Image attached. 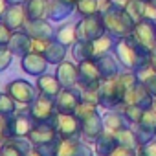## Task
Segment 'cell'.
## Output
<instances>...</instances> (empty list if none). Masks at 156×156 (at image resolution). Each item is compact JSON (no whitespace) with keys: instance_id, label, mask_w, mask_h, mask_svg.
Masks as SVG:
<instances>
[{"instance_id":"9c48e42d","label":"cell","mask_w":156,"mask_h":156,"mask_svg":"<svg viewBox=\"0 0 156 156\" xmlns=\"http://www.w3.org/2000/svg\"><path fill=\"white\" fill-rule=\"evenodd\" d=\"M6 92L17 101V105H30L35 98H37V88L35 85H31L26 79H15L11 83H8Z\"/></svg>"},{"instance_id":"f6af8a7d","label":"cell","mask_w":156,"mask_h":156,"mask_svg":"<svg viewBox=\"0 0 156 156\" xmlns=\"http://www.w3.org/2000/svg\"><path fill=\"white\" fill-rule=\"evenodd\" d=\"M108 156H138L136 154V149H129V147H116Z\"/></svg>"},{"instance_id":"c3c4849f","label":"cell","mask_w":156,"mask_h":156,"mask_svg":"<svg viewBox=\"0 0 156 156\" xmlns=\"http://www.w3.org/2000/svg\"><path fill=\"white\" fill-rule=\"evenodd\" d=\"M8 8H9V4L6 2V0H0V20H2V17H4V13L8 11Z\"/></svg>"},{"instance_id":"7a4b0ae2","label":"cell","mask_w":156,"mask_h":156,"mask_svg":"<svg viewBox=\"0 0 156 156\" xmlns=\"http://www.w3.org/2000/svg\"><path fill=\"white\" fill-rule=\"evenodd\" d=\"M114 44H116L114 37L105 33L103 37L88 41V42L77 41L72 46V55H73V59L77 62H81V61H98V59L108 55L110 51H114Z\"/></svg>"},{"instance_id":"74e56055","label":"cell","mask_w":156,"mask_h":156,"mask_svg":"<svg viewBox=\"0 0 156 156\" xmlns=\"http://www.w3.org/2000/svg\"><path fill=\"white\" fill-rule=\"evenodd\" d=\"M75 11H77V15H79V17L99 15L98 0H77V2H75Z\"/></svg>"},{"instance_id":"9f6ffc18","label":"cell","mask_w":156,"mask_h":156,"mask_svg":"<svg viewBox=\"0 0 156 156\" xmlns=\"http://www.w3.org/2000/svg\"><path fill=\"white\" fill-rule=\"evenodd\" d=\"M141 2H151V0H141Z\"/></svg>"},{"instance_id":"7c38bea8","label":"cell","mask_w":156,"mask_h":156,"mask_svg":"<svg viewBox=\"0 0 156 156\" xmlns=\"http://www.w3.org/2000/svg\"><path fill=\"white\" fill-rule=\"evenodd\" d=\"M132 39H134L145 51H151V50L156 46V28H154V22L140 20L138 24H134Z\"/></svg>"},{"instance_id":"ee69618b","label":"cell","mask_w":156,"mask_h":156,"mask_svg":"<svg viewBox=\"0 0 156 156\" xmlns=\"http://www.w3.org/2000/svg\"><path fill=\"white\" fill-rule=\"evenodd\" d=\"M11 30L0 20V46H8V42H9V39H11Z\"/></svg>"},{"instance_id":"681fc988","label":"cell","mask_w":156,"mask_h":156,"mask_svg":"<svg viewBox=\"0 0 156 156\" xmlns=\"http://www.w3.org/2000/svg\"><path fill=\"white\" fill-rule=\"evenodd\" d=\"M24 156H42V152H41L37 147H31V149H30V151H28Z\"/></svg>"},{"instance_id":"ba28073f","label":"cell","mask_w":156,"mask_h":156,"mask_svg":"<svg viewBox=\"0 0 156 156\" xmlns=\"http://www.w3.org/2000/svg\"><path fill=\"white\" fill-rule=\"evenodd\" d=\"M33 119L30 118L28 110L26 112H17L11 119L6 121V130H4V140L8 138H28L31 129H33Z\"/></svg>"},{"instance_id":"f5cc1de1","label":"cell","mask_w":156,"mask_h":156,"mask_svg":"<svg viewBox=\"0 0 156 156\" xmlns=\"http://www.w3.org/2000/svg\"><path fill=\"white\" fill-rule=\"evenodd\" d=\"M61 2H64V4H68V6H73V8H75V2H77V0H61Z\"/></svg>"},{"instance_id":"60d3db41","label":"cell","mask_w":156,"mask_h":156,"mask_svg":"<svg viewBox=\"0 0 156 156\" xmlns=\"http://www.w3.org/2000/svg\"><path fill=\"white\" fill-rule=\"evenodd\" d=\"M13 57H15V55L9 51L8 46H0V72H4V70L11 64Z\"/></svg>"},{"instance_id":"5bb4252c","label":"cell","mask_w":156,"mask_h":156,"mask_svg":"<svg viewBox=\"0 0 156 156\" xmlns=\"http://www.w3.org/2000/svg\"><path fill=\"white\" fill-rule=\"evenodd\" d=\"M48 66H50V62L39 51H30L24 57H20V68L31 77H39V75L48 73Z\"/></svg>"},{"instance_id":"4dcf8cb0","label":"cell","mask_w":156,"mask_h":156,"mask_svg":"<svg viewBox=\"0 0 156 156\" xmlns=\"http://www.w3.org/2000/svg\"><path fill=\"white\" fill-rule=\"evenodd\" d=\"M116 147H118L116 132L105 130V132L98 138V141H96V154H98V156H108Z\"/></svg>"},{"instance_id":"30bf717a","label":"cell","mask_w":156,"mask_h":156,"mask_svg":"<svg viewBox=\"0 0 156 156\" xmlns=\"http://www.w3.org/2000/svg\"><path fill=\"white\" fill-rule=\"evenodd\" d=\"M132 129H134V132H136V136H138L140 145L156 140V110H154L152 107L147 108V110L143 112L141 119H140L136 125H132Z\"/></svg>"},{"instance_id":"2e32d148","label":"cell","mask_w":156,"mask_h":156,"mask_svg":"<svg viewBox=\"0 0 156 156\" xmlns=\"http://www.w3.org/2000/svg\"><path fill=\"white\" fill-rule=\"evenodd\" d=\"M57 140H61V138L57 136L51 123H35L30 136H28V141L33 147H41V145H46V143H51Z\"/></svg>"},{"instance_id":"83f0119b","label":"cell","mask_w":156,"mask_h":156,"mask_svg":"<svg viewBox=\"0 0 156 156\" xmlns=\"http://www.w3.org/2000/svg\"><path fill=\"white\" fill-rule=\"evenodd\" d=\"M57 42H61L66 48H72L77 42V31H75V22H68V24H61L55 30V37Z\"/></svg>"},{"instance_id":"277c9868","label":"cell","mask_w":156,"mask_h":156,"mask_svg":"<svg viewBox=\"0 0 156 156\" xmlns=\"http://www.w3.org/2000/svg\"><path fill=\"white\" fill-rule=\"evenodd\" d=\"M75 31H77V41H81V42H88V41L99 39V37H103L107 33L101 15L81 17L75 22Z\"/></svg>"},{"instance_id":"52a82bcc","label":"cell","mask_w":156,"mask_h":156,"mask_svg":"<svg viewBox=\"0 0 156 156\" xmlns=\"http://www.w3.org/2000/svg\"><path fill=\"white\" fill-rule=\"evenodd\" d=\"M123 101V94L119 90L118 79L112 77V79H101L99 83V107L112 110L118 108Z\"/></svg>"},{"instance_id":"b9f144b4","label":"cell","mask_w":156,"mask_h":156,"mask_svg":"<svg viewBox=\"0 0 156 156\" xmlns=\"http://www.w3.org/2000/svg\"><path fill=\"white\" fill-rule=\"evenodd\" d=\"M141 20H149V22H156V4L152 2H145L143 4V13H141Z\"/></svg>"},{"instance_id":"816d5d0a","label":"cell","mask_w":156,"mask_h":156,"mask_svg":"<svg viewBox=\"0 0 156 156\" xmlns=\"http://www.w3.org/2000/svg\"><path fill=\"white\" fill-rule=\"evenodd\" d=\"M6 2H8L9 6H24L26 0H6Z\"/></svg>"},{"instance_id":"1f68e13d","label":"cell","mask_w":156,"mask_h":156,"mask_svg":"<svg viewBox=\"0 0 156 156\" xmlns=\"http://www.w3.org/2000/svg\"><path fill=\"white\" fill-rule=\"evenodd\" d=\"M24 9L28 15V20H41L46 19V9H48V0H26Z\"/></svg>"},{"instance_id":"7dc6e473","label":"cell","mask_w":156,"mask_h":156,"mask_svg":"<svg viewBox=\"0 0 156 156\" xmlns=\"http://www.w3.org/2000/svg\"><path fill=\"white\" fill-rule=\"evenodd\" d=\"M149 66L156 72V46L149 51Z\"/></svg>"},{"instance_id":"680465c9","label":"cell","mask_w":156,"mask_h":156,"mask_svg":"<svg viewBox=\"0 0 156 156\" xmlns=\"http://www.w3.org/2000/svg\"><path fill=\"white\" fill-rule=\"evenodd\" d=\"M154 28H156V22H154Z\"/></svg>"},{"instance_id":"44dd1931","label":"cell","mask_w":156,"mask_h":156,"mask_svg":"<svg viewBox=\"0 0 156 156\" xmlns=\"http://www.w3.org/2000/svg\"><path fill=\"white\" fill-rule=\"evenodd\" d=\"M31 46H33V39H31L24 30L13 31L9 42H8L9 51H11L13 55H19V57H24L26 53H30V51H31Z\"/></svg>"},{"instance_id":"484cf974","label":"cell","mask_w":156,"mask_h":156,"mask_svg":"<svg viewBox=\"0 0 156 156\" xmlns=\"http://www.w3.org/2000/svg\"><path fill=\"white\" fill-rule=\"evenodd\" d=\"M66 51H68V48L66 46H62L61 42H57L55 39H51V41H48L46 42V48H44V51H42V55L46 57V61L50 62V64H61L62 61H66Z\"/></svg>"},{"instance_id":"d6986e66","label":"cell","mask_w":156,"mask_h":156,"mask_svg":"<svg viewBox=\"0 0 156 156\" xmlns=\"http://www.w3.org/2000/svg\"><path fill=\"white\" fill-rule=\"evenodd\" d=\"M55 77L62 88H77V83H79L77 64H73L72 61H62L55 68Z\"/></svg>"},{"instance_id":"3957f363","label":"cell","mask_w":156,"mask_h":156,"mask_svg":"<svg viewBox=\"0 0 156 156\" xmlns=\"http://www.w3.org/2000/svg\"><path fill=\"white\" fill-rule=\"evenodd\" d=\"M103 17V24H105V30L110 37L114 39H123V37H129L132 35V30H134V22L130 20V17L125 13L123 9V4H116L110 11H107Z\"/></svg>"},{"instance_id":"6da1fadb","label":"cell","mask_w":156,"mask_h":156,"mask_svg":"<svg viewBox=\"0 0 156 156\" xmlns=\"http://www.w3.org/2000/svg\"><path fill=\"white\" fill-rule=\"evenodd\" d=\"M114 55L123 70L129 72H138L145 64H149V51H145L134 39L132 35L118 39L114 44Z\"/></svg>"},{"instance_id":"cb8c5ba5","label":"cell","mask_w":156,"mask_h":156,"mask_svg":"<svg viewBox=\"0 0 156 156\" xmlns=\"http://www.w3.org/2000/svg\"><path fill=\"white\" fill-rule=\"evenodd\" d=\"M35 88H37V94L46 96V98H51V99H55L59 96V92L62 90L61 83L57 81V77L51 75V73L39 75L37 81H35Z\"/></svg>"},{"instance_id":"8fae6325","label":"cell","mask_w":156,"mask_h":156,"mask_svg":"<svg viewBox=\"0 0 156 156\" xmlns=\"http://www.w3.org/2000/svg\"><path fill=\"white\" fill-rule=\"evenodd\" d=\"M77 75H79L77 88H94V87H99V83H101V73L98 70L96 61L77 62Z\"/></svg>"},{"instance_id":"ffe728a7","label":"cell","mask_w":156,"mask_h":156,"mask_svg":"<svg viewBox=\"0 0 156 156\" xmlns=\"http://www.w3.org/2000/svg\"><path fill=\"white\" fill-rule=\"evenodd\" d=\"M2 22H4L11 31H20V30H24V26H26V22H28V15H26L24 6H9L8 11H6L4 17H2Z\"/></svg>"},{"instance_id":"ab89813d","label":"cell","mask_w":156,"mask_h":156,"mask_svg":"<svg viewBox=\"0 0 156 156\" xmlns=\"http://www.w3.org/2000/svg\"><path fill=\"white\" fill-rule=\"evenodd\" d=\"M81 90V101H87V103H92V105H98L99 107V87H94V88H79Z\"/></svg>"},{"instance_id":"ac0fdd59","label":"cell","mask_w":156,"mask_h":156,"mask_svg":"<svg viewBox=\"0 0 156 156\" xmlns=\"http://www.w3.org/2000/svg\"><path fill=\"white\" fill-rule=\"evenodd\" d=\"M105 132V125H103V116L99 112L92 114L90 118L81 121V138L85 141H98V138Z\"/></svg>"},{"instance_id":"8992f818","label":"cell","mask_w":156,"mask_h":156,"mask_svg":"<svg viewBox=\"0 0 156 156\" xmlns=\"http://www.w3.org/2000/svg\"><path fill=\"white\" fill-rule=\"evenodd\" d=\"M61 140H73L81 136V123L73 114H55L50 121Z\"/></svg>"},{"instance_id":"603a6c76","label":"cell","mask_w":156,"mask_h":156,"mask_svg":"<svg viewBox=\"0 0 156 156\" xmlns=\"http://www.w3.org/2000/svg\"><path fill=\"white\" fill-rule=\"evenodd\" d=\"M33 145L28 141V138H8L2 140L0 145V156H24Z\"/></svg>"},{"instance_id":"e0dca14e","label":"cell","mask_w":156,"mask_h":156,"mask_svg":"<svg viewBox=\"0 0 156 156\" xmlns=\"http://www.w3.org/2000/svg\"><path fill=\"white\" fill-rule=\"evenodd\" d=\"M24 31L35 41H51L55 37V28L51 26V22L48 19L28 20L26 26H24Z\"/></svg>"},{"instance_id":"9a60e30c","label":"cell","mask_w":156,"mask_h":156,"mask_svg":"<svg viewBox=\"0 0 156 156\" xmlns=\"http://www.w3.org/2000/svg\"><path fill=\"white\" fill-rule=\"evenodd\" d=\"M57 156H96L94 149L88 145V141H81V138L73 140H61Z\"/></svg>"},{"instance_id":"d590c367","label":"cell","mask_w":156,"mask_h":156,"mask_svg":"<svg viewBox=\"0 0 156 156\" xmlns=\"http://www.w3.org/2000/svg\"><path fill=\"white\" fill-rule=\"evenodd\" d=\"M116 79H118V85H119V90H121L123 96H125L127 92H130V90L138 85V75H136V72L123 70V72H119V75L116 77Z\"/></svg>"},{"instance_id":"f1b7e54d","label":"cell","mask_w":156,"mask_h":156,"mask_svg":"<svg viewBox=\"0 0 156 156\" xmlns=\"http://www.w3.org/2000/svg\"><path fill=\"white\" fill-rule=\"evenodd\" d=\"M136 75H138V83L156 99V72L149 64H145L143 68H140L136 72Z\"/></svg>"},{"instance_id":"4fadbf2b","label":"cell","mask_w":156,"mask_h":156,"mask_svg":"<svg viewBox=\"0 0 156 156\" xmlns=\"http://www.w3.org/2000/svg\"><path fill=\"white\" fill-rule=\"evenodd\" d=\"M53 103L59 114H73L77 105L81 103V90L79 88H62L59 96L53 99Z\"/></svg>"},{"instance_id":"7402d4cb","label":"cell","mask_w":156,"mask_h":156,"mask_svg":"<svg viewBox=\"0 0 156 156\" xmlns=\"http://www.w3.org/2000/svg\"><path fill=\"white\" fill-rule=\"evenodd\" d=\"M121 105H140L141 108H151L152 105H154V98L138 83L130 92H127L125 96H123V101H121Z\"/></svg>"},{"instance_id":"11a10c76","label":"cell","mask_w":156,"mask_h":156,"mask_svg":"<svg viewBox=\"0 0 156 156\" xmlns=\"http://www.w3.org/2000/svg\"><path fill=\"white\" fill-rule=\"evenodd\" d=\"M116 2H119V4H123V2H125V0H116Z\"/></svg>"},{"instance_id":"7bdbcfd3","label":"cell","mask_w":156,"mask_h":156,"mask_svg":"<svg viewBox=\"0 0 156 156\" xmlns=\"http://www.w3.org/2000/svg\"><path fill=\"white\" fill-rule=\"evenodd\" d=\"M136 154L138 156H156V140L147 141V143H141L136 149Z\"/></svg>"},{"instance_id":"f546056e","label":"cell","mask_w":156,"mask_h":156,"mask_svg":"<svg viewBox=\"0 0 156 156\" xmlns=\"http://www.w3.org/2000/svg\"><path fill=\"white\" fill-rule=\"evenodd\" d=\"M103 125H105V130H110V132H119L125 127H130L118 108H112L103 116Z\"/></svg>"},{"instance_id":"4316f807","label":"cell","mask_w":156,"mask_h":156,"mask_svg":"<svg viewBox=\"0 0 156 156\" xmlns=\"http://www.w3.org/2000/svg\"><path fill=\"white\" fill-rule=\"evenodd\" d=\"M96 64H98V70H99V73H101V79H112V77H118L119 75V62H118V59L116 57H112L110 53L108 55H105V57H101V59H98L96 61Z\"/></svg>"},{"instance_id":"bcb514c9","label":"cell","mask_w":156,"mask_h":156,"mask_svg":"<svg viewBox=\"0 0 156 156\" xmlns=\"http://www.w3.org/2000/svg\"><path fill=\"white\" fill-rule=\"evenodd\" d=\"M118 2L116 0H98V9H99V15H105L107 11H110Z\"/></svg>"},{"instance_id":"d6a6232c","label":"cell","mask_w":156,"mask_h":156,"mask_svg":"<svg viewBox=\"0 0 156 156\" xmlns=\"http://www.w3.org/2000/svg\"><path fill=\"white\" fill-rule=\"evenodd\" d=\"M116 140H118L119 147H129V149H138L140 147L138 136H136V132H134L132 127H125L123 130L116 132Z\"/></svg>"},{"instance_id":"db71d44e","label":"cell","mask_w":156,"mask_h":156,"mask_svg":"<svg viewBox=\"0 0 156 156\" xmlns=\"http://www.w3.org/2000/svg\"><path fill=\"white\" fill-rule=\"evenodd\" d=\"M152 108H154V110H156V99H154V105H152Z\"/></svg>"},{"instance_id":"836d02e7","label":"cell","mask_w":156,"mask_h":156,"mask_svg":"<svg viewBox=\"0 0 156 156\" xmlns=\"http://www.w3.org/2000/svg\"><path fill=\"white\" fill-rule=\"evenodd\" d=\"M17 114V101L8 94H0V118H4L6 121L11 119L13 116Z\"/></svg>"},{"instance_id":"f907efd6","label":"cell","mask_w":156,"mask_h":156,"mask_svg":"<svg viewBox=\"0 0 156 156\" xmlns=\"http://www.w3.org/2000/svg\"><path fill=\"white\" fill-rule=\"evenodd\" d=\"M4 130H6V119L0 118V140H4Z\"/></svg>"},{"instance_id":"e575fe53","label":"cell","mask_w":156,"mask_h":156,"mask_svg":"<svg viewBox=\"0 0 156 156\" xmlns=\"http://www.w3.org/2000/svg\"><path fill=\"white\" fill-rule=\"evenodd\" d=\"M118 110L123 114V118L127 119V123H129L130 127L136 125V123L141 119L143 112H145V108H141L140 105H119Z\"/></svg>"},{"instance_id":"5b68a950","label":"cell","mask_w":156,"mask_h":156,"mask_svg":"<svg viewBox=\"0 0 156 156\" xmlns=\"http://www.w3.org/2000/svg\"><path fill=\"white\" fill-rule=\"evenodd\" d=\"M28 114L33 119V123H50L53 119V116L57 114L55 103L51 98L37 94V98L28 105Z\"/></svg>"},{"instance_id":"8d00e7d4","label":"cell","mask_w":156,"mask_h":156,"mask_svg":"<svg viewBox=\"0 0 156 156\" xmlns=\"http://www.w3.org/2000/svg\"><path fill=\"white\" fill-rule=\"evenodd\" d=\"M143 4H145V2H141V0H125V2H123V9H125V13L130 17V20H132L134 24H138V22L141 20Z\"/></svg>"},{"instance_id":"f35d334b","label":"cell","mask_w":156,"mask_h":156,"mask_svg":"<svg viewBox=\"0 0 156 156\" xmlns=\"http://www.w3.org/2000/svg\"><path fill=\"white\" fill-rule=\"evenodd\" d=\"M98 112V105H92V103H87V101H81L79 105H77V108H75V112H73V116L79 119V123L83 121V119H87V118H90L92 114H96Z\"/></svg>"},{"instance_id":"d4e9b609","label":"cell","mask_w":156,"mask_h":156,"mask_svg":"<svg viewBox=\"0 0 156 156\" xmlns=\"http://www.w3.org/2000/svg\"><path fill=\"white\" fill-rule=\"evenodd\" d=\"M75 11L73 6H68L61 0H48V9H46V19L50 22H62L66 20L72 13Z\"/></svg>"},{"instance_id":"6f0895ef","label":"cell","mask_w":156,"mask_h":156,"mask_svg":"<svg viewBox=\"0 0 156 156\" xmlns=\"http://www.w3.org/2000/svg\"><path fill=\"white\" fill-rule=\"evenodd\" d=\"M152 2H154V4H156V0H152Z\"/></svg>"}]
</instances>
